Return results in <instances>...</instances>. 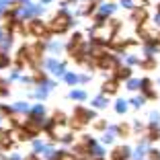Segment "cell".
Masks as SVG:
<instances>
[{"instance_id": "obj_1", "label": "cell", "mask_w": 160, "mask_h": 160, "mask_svg": "<svg viewBox=\"0 0 160 160\" xmlns=\"http://www.w3.org/2000/svg\"><path fill=\"white\" fill-rule=\"evenodd\" d=\"M68 25H70V17H68L66 12H60V14L56 17V19H53L52 29H53V31H60V33H62V31H64V29H66Z\"/></svg>"}, {"instance_id": "obj_2", "label": "cell", "mask_w": 160, "mask_h": 160, "mask_svg": "<svg viewBox=\"0 0 160 160\" xmlns=\"http://www.w3.org/2000/svg\"><path fill=\"white\" fill-rule=\"evenodd\" d=\"M99 66L101 68H109V70H113V68H117V62H115V58L111 56H103L99 60Z\"/></svg>"}, {"instance_id": "obj_3", "label": "cell", "mask_w": 160, "mask_h": 160, "mask_svg": "<svg viewBox=\"0 0 160 160\" xmlns=\"http://www.w3.org/2000/svg\"><path fill=\"white\" fill-rule=\"evenodd\" d=\"M127 156H129V150H127V148H119V150L113 152V160H125Z\"/></svg>"}, {"instance_id": "obj_4", "label": "cell", "mask_w": 160, "mask_h": 160, "mask_svg": "<svg viewBox=\"0 0 160 160\" xmlns=\"http://www.w3.org/2000/svg\"><path fill=\"white\" fill-rule=\"evenodd\" d=\"M47 68H52V72H56V74H62L64 72V66L62 64H58V62H47Z\"/></svg>"}, {"instance_id": "obj_5", "label": "cell", "mask_w": 160, "mask_h": 160, "mask_svg": "<svg viewBox=\"0 0 160 160\" xmlns=\"http://www.w3.org/2000/svg\"><path fill=\"white\" fill-rule=\"evenodd\" d=\"M33 31H35V33H37V35H41L43 31H45V27H43L41 23H37V21H35V23H33Z\"/></svg>"}, {"instance_id": "obj_6", "label": "cell", "mask_w": 160, "mask_h": 160, "mask_svg": "<svg viewBox=\"0 0 160 160\" xmlns=\"http://www.w3.org/2000/svg\"><path fill=\"white\" fill-rule=\"evenodd\" d=\"M117 90V84L115 82H109V84H105V92H115Z\"/></svg>"}, {"instance_id": "obj_7", "label": "cell", "mask_w": 160, "mask_h": 160, "mask_svg": "<svg viewBox=\"0 0 160 160\" xmlns=\"http://www.w3.org/2000/svg\"><path fill=\"white\" fill-rule=\"evenodd\" d=\"M129 74H132V72L127 70V68H123V70H119V72H117L119 78H129Z\"/></svg>"}, {"instance_id": "obj_8", "label": "cell", "mask_w": 160, "mask_h": 160, "mask_svg": "<svg viewBox=\"0 0 160 160\" xmlns=\"http://www.w3.org/2000/svg\"><path fill=\"white\" fill-rule=\"evenodd\" d=\"M133 19H146V10H136L133 12Z\"/></svg>"}, {"instance_id": "obj_9", "label": "cell", "mask_w": 160, "mask_h": 160, "mask_svg": "<svg viewBox=\"0 0 160 160\" xmlns=\"http://www.w3.org/2000/svg\"><path fill=\"white\" fill-rule=\"evenodd\" d=\"M72 99H84V92H82V90H76V92H72Z\"/></svg>"}, {"instance_id": "obj_10", "label": "cell", "mask_w": 160, "mask_h": 160, "mask_svg": "<svg viewBox=\"0 0 160 160\" xmlns=\"http://www.w3.org/2000/svg\"><path fill=\"white\" fill-rule=\"evenodd\" d=\"M129 88H132V90L140 88V82H138V80H132V82H129Z\"/></svg>"}, {"instance_id": "obj_11", "label": "cell", "mask_w": 160, "mask_h": 160, "mask_svg": "<svg viewBox=\"0 0 160 160\" xmlns=\"http://www.w3.org/2000/svg\"><path fill=\"white\" fill-rule=\"evenodd\" d=\"M66 80H68V82H70V84H74V82H76V80H78V78H76L74 74H68V76H66Z\"/></svg>"}, {"instance_id": "obj_12", "label": "cell", "mask_w": 160, "mask_h": 160, "mask_svg": "<svg viewBox=\"0 0 160 160\" xmlns=\"http://www.w3.org/2000/svg\"><path fill=\"white\" fill-rule=\"evenodd\" d=\"M150 158H152V160H160V154H158L156 150H152V152H150Z\"/></svg>"}, {"instance_id": "obj_13", "label": "cell", "mask_w": 160, "mask_h": 160, "mask_svg": "<svg viewBox=\"0 0 160 160\" xmlns=\"http://www.w3.org/2000/svg\"><path fill=\"white\" fill-rule=\"evenodd\" d=\"M94 105H97V107H105L107 103H105V99H97V101H94Z\"/></svg>"}, {"instance_id": "obj_14", "label": "cell", "mask_w": 160, "mask_h": 160, "mask_svg": "<svg viewBox=\"0 0 160 160\" xmlns=\"http://www.w3.org/2000/svg\"><path fill=\"white\" fill-rule=\"evenodd\" d=\"M117 111H119V113H123V111H125V103H123V101L117 105Z\"/></svg>"}]
</instances>
